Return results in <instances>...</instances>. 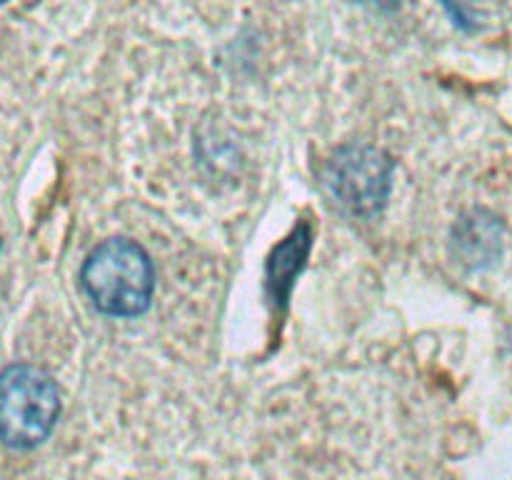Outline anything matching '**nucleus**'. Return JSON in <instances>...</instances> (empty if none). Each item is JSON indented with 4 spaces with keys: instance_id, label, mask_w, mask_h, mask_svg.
Listing matches in <instances>:
<instances>
[{
    "instance_id": "nucleus-1",
    "label": "nucleus",
    "mask_w": 512,
    "mask_h": 480,
    "mask_svg": "<svg viewBox=\"0 0 512 480\" xmlns=\"http://www.w3.org/2000/svg\"><path fill=\"white\" fill-rule=\"evenodd\" d=\"M80 283L100 313L135 318L145 313L153 300V260L133 240L110 238L88 255L80 270Z\"/></svg>"
},
{
    "instance_id": "nucleus-2",
    "label": "nucleus",
    "mask_w": 512,
    "mask_h": 480,
    "mask_svg": "<svg viewBox=\"0 0 512 480\" xmlns=\"http://www.w3.org/2000/svg\"><path fill=\"white\" fill-rule=\"evenodd\" d=\"M60 415V393L48 373L10 365L0 373V443L28 450L48 440Z\"/></svg>"
},
{
    "instance_id": "nucleus-3",
    "label": "nucleus",
    "mask_w": 512,
    "mask_h": 480,
    "mask_svg": "<svg viewBox=\"0 0 512 480\" xmlns=\"http://www.w3.org/2000/svg\"><path fill=\"white\" fill-rule=\"evenodd\" d=\"M393 183V160L368 143H350L325 163L323 185L335 205L353 218H373L385 208Z\"/></svg>"
},
{
    "instance_id": "nucleus-4",
    "label": "nucleus",
    "mask_w": 512,
    "mask_h": 480,
    "mask_svg": "<svg viewBox=\"0 0 512 480\" xmlns=\"http://www.w3.org/2000/svg\"><path fill=\"white\" fill-rule=\"evenodd\" d=\"M500 238L503 230L500 223L485 210H473L463 215L453 230V245L460 263L470 268H485L500 253Z\"/></svg>"
},
{
    "instance_id": "nucleus-5",
    "label": "nucleus",
    "mask_w": 512,
    "mask_h": 480,
    "mask_svg": "<svg viewBox=\"0 0 512 480\" xmlns=\"http://www.w3.org/2000/svg\"><path fill=\"white\" fill-rule=\"evenodd\" d=\"M355 3H363V5H368V8H375V10H393L400 0H355Z\"/></svg>"
},
{
    "instance_id": "nucleus-6",
    "label": "nucleus",
    "mask_w": 512,
    "mask_h": 480,
    "mask_svg": "<svg viewBox=\"0 0 512 480\" xmlns=\"http://www.w3.org/2000/svg\"><path fill=\"white\" fill-rule=\"evenodd\" d=\"M445 5H448L450 8V13L455 15V18L458 20H463L465 18V5L470 3V0H443Z\"/></svg>"
},
{
    "instance_id": "nucleus-7",
    "label": "nucleus",
    "mask_w": 512,
    "mask_h": 480,
    "mask_svg": "<svg viewBox=\"0 0 512 480\" xmlns=\"http://www.w3.org/2000/svg\"><path fill=\"white\" fill-rule=\"evenodd\" d=\"M0 3H5V0H0Z\"/></svg>"
}]
</instances>
